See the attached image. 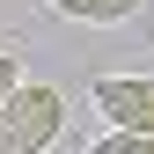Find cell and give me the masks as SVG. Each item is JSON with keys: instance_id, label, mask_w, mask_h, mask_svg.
<instances>
[{"instance_id": "obj_1", "label": "cell", "mask_w": 154, "mask_h": 154, "mask_svg": "<svg viewBox=\"0 0 154 154\" xmlns=\"http://www.w3.org/2000/svg\"><path fill=\"white\" fill-rule=\"evenodd\" d=\"M66 125V95L44 88V81H22L0 103V154H44Z\"/></svg>"}, {"instance_id": "obj_2", "label": "cell", "mask_w": 154, "mask_h": 154, "mask_svg": "<svg viewBox=\"0 0 154 154\" xmlns=\"http://www.w3.org/2000/svg\"><path fill=\"white\" fill-rule=\"evenodd\" d=\"M95 110L110 118V132L154 140V73H103L95 81Z\"/></svg>"}, {"instance_id": "obj_3", "label": "cell", "mask_w": 154, "mask_h": 154, "mask_svg": "<svg viewBox=\"0 0 154 154\" xmlns=\"http://www.w3.org/2000/svg\"><path fill=\"white\" fill-rule=\"evenodd\" d=\"M59 15H81V22H125L140 0H51Z\"/></svg>"}, {"instance_id": "obj_4", "label": "cell", "mask_w": 154, "mask_h": 154, "mask_svg": "<svg viewBox=\"0 0 154 154\" xmlns=\"http://www.w3.org/2000/svg\"><path fill=\"white\" fill-rule=\"evenodd\" d=\"M88 154H154V140H132V132H110V140H95Z\"/></svg>"}, {"instance_id": "obj_5", "label": "cell", "mask_w": 154, "mask_h": 154, "mask_svg": "<svg viewBox=\"0 0 154 154\" xmlns=\"http://www.w3.org/2000/svg\"><path fill=\"white\" fill-rule=\"evenodd\" d=\"M15 88H22V59H15V51H0V103H8Z\"/></svg>"}]
</instances>
